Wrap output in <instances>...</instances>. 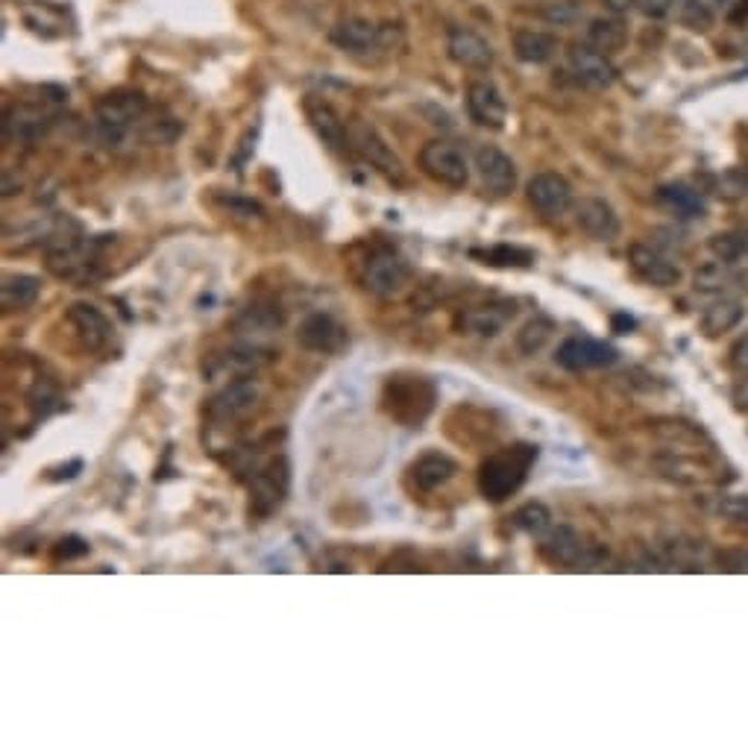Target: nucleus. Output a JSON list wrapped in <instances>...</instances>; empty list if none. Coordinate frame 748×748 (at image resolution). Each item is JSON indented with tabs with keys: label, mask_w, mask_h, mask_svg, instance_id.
<instances>
[{
	"label": "nucleus",
	"mask_w": 748,
	"mask_h": 748,
	"mask_svg": "<svg viewBox=\"0 0 748 748\" xmlns=\"http://www.w3.org/2000/svg\"><path fill=\"white\" fill-rule=\"evenodd\" d=\"M379 405L402 429H421L438 405V384L429 376L393 373L384 379Z\"/></svg>",
	"instance_id": "nucleus-1"
},
{
	"label": "nucleus",
	"mask_w": 748,
	"mask_h": 748,
	"mask_svg": "<svg viewBox=\"0 0 748 748\" xmlns=\"http://www.w3.org/2000/svg\"><path fill=\"white\" fill-rule=\"evenodd\" d=\"M538 456L540 449L534 444H511L487 456L479 467V493L487 503H505L526 484Z\"/></svg>",
	"instance_id": "nucleus-2"
},
{
	"label": "nucleus",
	"mask_w": 748,
	"mask_h": 748,
	"mask_svg": "<svg viewBox=\"0 0 748 748\" xmlns=\"http://www.w3.org/2000/svg\"><path fill=\"white\" fill-rule=\"evenodd\" d=\"M147 115V97L133 89H118L94 106V129L106 147H118Z\"/></svg>",
	"instance_id": "nucleus-3"
},
{
	"label": "nucleus",
	"mask_w": 748,
	"mask_h": 748,
	"mask_svg": "<svg viewBox=\"0 0 748 748\" xmlns=\"http://www.w3.org/2000/svg\"><path fill=\"white\" fill-rule=\"evenodd\" d=\"M411 276H414V271L405 262V256L391 250V246H376L373 253L358 267V283H361V288L367 294L379 297V300L400 297L411 285Z\"/></svg>",
	"instance_id": "nucleus-4"
},
{
	"label": "nucleus",
	"mask_w": 748,
	"mask_h": 748,
	"mask_svg": "<svg viewBox=\"0 0 748 748\" xmlns=\"http://www.w3.org/2000/svg\"><path fill=\"white\" fill-rule=\"evenodd\" d=\"M250 487V520H267L276 514L288 499L291 491V464L288 458L276 456L267 458L256 473L246 479Z\"/></svg>",
	"instance_id": "nucleus-5"
},
{
	"label": "nucleus",
	"mask_w": 748,
	"mask_h": 748,
	"mask_svg": "<svg viewBox=\"0 0 748 748\" xmlns=\"http://www.w3.org/2000/svg\"><path fill=\"white\" fill-rule=\"evenodd\" d=\"M540 555L555 566L594 569L608 552H602V549L594 546V543H587V540L575 529H569V526H557V529H549L546 534L540 538Z\"/></svg>",
	"instance_id": "nucleus-6"
},
{
	"label": "nucleus",
	"mask_w": 748,
	"mask_h": 748,
	"mask_svg": "<svg viewBox=\"0 0 748 748\" xmlns=\"http://www.w3.org/2000/svg\"><path fill=\"white\" fill-rule=\"evenodd\" d=\"M417 164H421V171L429 180H435L438 185H447V188H456V192L470 183V159H467L461 147L452 145V141H444V138H435L429 145H423Z\"/></svg>",
	"instance_id": "nucleus-7"
},
{
	"label": "nucleus",
	"mask_w": 748,
	"mask_h": 748,
	"mask_svg": "<svg viewBox=\"0 0 748 748\" xmlns=\"http://www.w3.org/2000/svg\"><path fill=\"white\" fill-rule=\"evenodd\" d=\"M262 402V388H258L256 379L250 376H241V379H232L227 388H220L209 402H206V417L215 426H229V423H238L250 417L253 411L258 408Z\"/></svg>",
	"instance_id": "nucleus-8"
},
{
	"label": "nucleus",
	"mask_w": 748,
	"mask_h": 748,
	"mask_svg": "<svg viewBox=\"0 0 748 748\" xmlns=\"http://www.w3.org/2000/svg\"><path fill=\"white\" fill-rule=\"evenodd\" d=\"M332 45L344 50L349 56H370L379 54V50H391L393 38H396V30L382 27V24H373L367 19H347L332 27L329 33Z\"/></svg>",
	"instance_id": "nucleus-9"
},
{
	"label": "nucleus",
	"mask_w": 748,
	"mask_h": 748,
	"mask_svg": "<svg viewBox=\"0 0 748 748\" xmlns=\"http://www.w3.org/2000/svg\"><path fill=\"white\" fill-rule=\"evenodd\" d=\"M347 138L349 150L361 156L370 168H376L379 174L388 176L391 183H405V168H402L400 156L393 153L388 141L376 133V127H370L365 120H353L347 127Z\"/></svg>",
	"instance_id": "nucleus-10"
},
{
	"label": "nucleus",
	"mask_w": 748,
	"mask_h": 748,
	"mask_svg": "<svg viewBox=\"0 0 748 748\" xmlns=\"http://www.w3.org/2000/svg\"><path fill=\"white\" fill-rule=\"evenodd\" d=\"M526 197H529L531 209L546 220H561L575 209L573 185L555 171H540L531 176L526 183Z\"/></svg>",
	"instance_id": "nucleus-11"
},
{
	"label": "nucleus",
	"mask_w": 748,
	"mask_h": 748,
	"mask_svg": "<svg viewBox=\"0 0 748 748\" xmlns=\"http://www.w3.org/2000/svg\"><path fill=\"white\" fill-rule=\"evenodd\" d=\"M274 361V353L258 344H235V347L215 353L203 361V376L206 379H241L262 370Z\"/></svg>",
	"instance_id": "nucleus-12"
},
{
	"label": "nucleus",
	"mask_w": 748,
	"mask_h": 748,
	"mask_svg": "<svg viewBox=\"0 0 748 748\" xmlns=\"http://www.w3.org/2000/svg\"><path fill=\"white\" fill-rule=\"evenodd\" d=\"M555 361L569 373L602 370L620 361V349L596 338H566L555 353Z\"/></svg>",
	"instance_id": "nucleus-13"
},
{
	"label": "nucleus",
	"mask_w": 748,
	"mask_h": 748,
	"mask_svg": "<svg viewBox=\"0 0 748 748\" xmlns=\"http://www.w3.org/2000/svg\"><path fill=\"white\" fill-rule=\"evenodd\" d=\"M475 171H479V180L491 194L496 197H508V194L517 192V183H520V171H517V162L511 156L499 150L493 145H482L473 156Z\"/></svg>",
	"instance_id": "nucleus-14"
},
{
	"label": "nucleus",
	"mask_w": 748,
	"mask_h": 748,
	"mask_svg": "<svg viewBox=\"0 0 748 748\" xmlns=\"http://www.w3.org/2000/svg\"><path fill=\"white\" fill-rule=\"evenodd\" d=\"M297 341H300L302 349L318 353V356H338L341 349L349 344V332L341 320H335L326 311H314L300 323Z\"/></svg>",
	"instance_id": "nucleus-15"
},
{
	"label": "nucleus",
	"mask_w": 748,
	"mask_h": 748,
	"mask_svg": "<svg viewBox=\"0 0 748 748\" xmlns=\"http://www.w3.org/2000/svg\"><path fill=\"white\" fill-rule=\"evenodd\" d=\"M631 271L643 279V283L655 285V288H676L684 279V271L676 258L657 250L655 244H634L629 253Z\"/></svg>",
	"instance_id": "nucleus-16"
},
{
	"label": "nucleus",
	"mask_w": 748,
	"mask_h": 748,
	"mask_svg": "<svg viewBox=\"0 0 748 748\" xmlns=\"http://www.w3.org/2000/svg\"><path fill=\"white\" fill-rule=\"evenodd\" d=\"M566 65H569V73L575 77V82H582L587 89H596V92L611 89L617 77H620L617 65L611 62V54H602V50H596L590 45L573 47Z\"/></svg>",
	"instance_id": "nucleus-17"
},
{
	"label": "nucleus",
	"mask_w": 748,
	"mask_h": 748,
	"mask_svg": "<svg viewBox=\"0 0 748 748\" xmlns=\"http://www.w3.org/2000/svg\"><path fill=\"white\" fill-rule=\"evenodd\" d=\"M467 112H470V120L487 129H503L508 120L505 94L491 80H473L467 85Z\"/></svg>",
	"instance_id": "nucleus-18"
},
{
	"label": "nucleus",
	"mask_w": 748,
	"mask_h": 748,
	"mask_svg": "<svg viewBox=\"0 0 748 748\" xmlns=\"http://www.w3.org/2000/svg\"><path fill=\"white\" fill-rule=\"evenodd\" d=\"M575 220H578V227H582L585 235H590L594 241H602V244L617 241L622 232L620 215L602 197H585L582 203H575Z\"/></svg>",
	"instance_id": "nucleus-19"
},
{
	"label": "nucleus",
	"mask_w": 748,
	"mask_h": 748,
	"mask_svg": "<svg viewBox=\"0 0 748 748\" xmlns=\"http://www.w3.org/2000/svg\"><path fill=\"white\" fill-rule=\"evenodd\" d=\"M447 54L458 68H467V71H487L493 65V59H496L491 42L467 27L449 30Z\"/></svg>",
	"instance_id": "nucleus-20"
},
{
	"label": "nucleus",
	"mask_w": 748,
	"mask_h": 748,
	"mask_svg": "<svg viewBox=\"0 0 748 748\" xmlns=\"http://www.w3.org/2000/svg\"><path fill=\"white\" fill-rule=\"evenodd\" d=\"M68 323L77 332V338L82 341V347L92 353H103L112 341V323L97 306L92 302H73L68 309Z\"/></svg>",
	"instance_id": "nucleus-21"
},
{
	"label": "nucleus",
	"mask_w": 748,
	"mask_h": 748,
	"mask_svg": "<svg viewBox=\"0 0 748 748\" xmlns=\"http://www.w3.org/2000/svg\"><path fill=\"white\" fill-rule=\"evenodd\" d=\"M458 473V461L449 458L447 452H423L417 461H411L408 467V484L414 491L431 493L452 482Z\"/></svg>",
	"instance_id": "nucleus-22"
},
{
	"label": "nucleus",
	"mask_w": 748,
	"mask_h": 748,
	"mask_svg": "<svg viewBox=\"0 0 748 748\" xmlns=\"http://www.w3.org/2000/svg\"><path fill=\"white\" fill-rule=\"evenodd\" d=\"M517 314L514 302H491V306H479V309H467L458 314V329H464L467 335H479V338H496L508 320Z\"/></svg>",
	"instance_id": "nucleus-23"
},
{
	"label": "nucleus",
	"mask_w": 748,
	"mask_h": 748,
	"mask_svg": "<svg viewBox=\"0 0 748 748\" xmlns=\"http://www.w3.org/2000/svg\"><path fill=\"white\" fill-rule=\"evenodd\" d=\"M657 203L681 220H702L707 215V203L702 192L684 183H667L657 188Z\"/></svg>",
	"instance_id": "nucleus-24"
},
{
	"label": "nucleus",
	"mask_w": 748,
	"mask_h": 748,
	"mask_svg": "<svg viewBox=\"0 0 748 748\" xmlns=\"http://www.w3.org/2000/svg\"><path fill=\"white\" fill-rule=\"evenodd\" d=\"M629 42V24L622 15H596L585 24V45L602 50V54H617Z\"/></svg>",
	"instance_id": "nucleus-25"
},
{
	"label": "nucleus",
	"mask_w": 748,
	"mask_h": 748,
	"mask_svg": "<svg viewBox=\"0 0 748 748\" xmlns=\"http://www.w3.org/2000/svg\"><path fill=\"white\" fill-rule=\"evenodd\" d=\"M306 115H309L311 127L318 129V136L323 138V145H326L329 150H335V153L349 150L347 127H344V120L338 118V112L332 110L329 103L309 101L306 103Z\"/></svg>",
	"instance_id": "nucleus-26"
},
{
	"label": "nucleus",
	"mask_w": 748,
	"mask_h": 748,
	"mask_svg": "<svg viewBox=\"0 0 748 748\" xmlns=\"http://www.w3.org/2000/svg\"><path fill=\"white\" fill-rule=\"evenodd\" d=\"M557 47V36L546 33V30H520L514 36V56L520 59L522 65H546L555 59Z\"/></svg>",
	"instance_id": "nucleus-27"
},
{
	"label": "nucleus",
	"mask_w": 748,
	"mask_h": 748,
	"mask_svg": "<svg viewBox=\"0 0 748 748\" xmlns=\"http://www.w3.org/2000/svg\"><path fill=\"white\" fill-rule=\"evenodd\" d=\"M746 318V306L739 300H730V297H722V300H713L707 309L702 311V332L707 338H720L730 329H737Z\"/></svg>",
	"instance_id": "nucleus-28"
},
{
	"label": "nucleus",
	"mask_w": 748,
	"mask_h": 748,
	"mask_svg": "<svg viewBox=\"0 0 748 748\" xmlns=\"http://www.w3.org/2000/svg\"><path fill=\"white\" fill-rule=\"evenodd\" d=\"M42 294V279L33 274H15L3 279L0 297H3V311H27L36 306Z\"/></svg>",
	"instance_id": "nucleus-29"
},
{
	"label": "nucleus",
	"mask_w": 748,
	"mask_h": 748,
	"mask_svg": "<svg viewBox=\"0 0 748 748\" xmlns=\"http://www.w3.org/2000/svg\"><path fill=\"white\" fill-rule=\"evenodd\" d=\"M720 10V0H678L676 15L681 27L693 30V33H707L716 24Z\"/></svg>",
	"instance_id": "nucleus-30"
},
{
	"label": "nucleus",
	"mask_w": 748,
	"mask_h": 748,
	"mask_svg": "<svg viewBox=\"0 0 748 748\" xmlns=\"http://www.w3.org/2000/svg\"><path fill=\"white\" fill-rule=\"evenodd\" d=\"M3 129H7V141H12V138H19V141H36V138L45 133V115L38 110L21 106V110L15 112H7V124H3Z\"/></svg>",
	"instance_id": "nucleus-31"
},
{
	"label": "nucleus",
	"mask_w": 748,
	"mask_h": 748,
	"mask_svg": "<svg viewBox=\"0 0 748 748\" xmlns=\"http://www.w3.org/2000/svg\"><path fill=\"white\" fill-rule=\"evenodd\" d=\"M473 258H482L487 267H531L534 265V253L526 246L514 244H496L491 250H473Z\"/></svg>",
	"instance_id": "nucleus-32"
},
{
	"label": "nucleus",
	"mask_w": 748,
	"mask_h": 748,
	"mask_svg": "<svg viewBox=\"0 0 748 748\" xmlns=\"http://www.w3.org/2000/svg\"><path fill=\"white\" fill-rule=\"evenodd\" d=\"M285 323V311L276 302H256L244 309V314L238 318V329L244 332H274Z\"/></svg>",
	"instance_id": "nucleus-33"
},
{
	"label": "nucleus",
	"mask_w": 748,
	"mask_h": 748,
	"mask_svg": "<svg viewBox=\"0 0 748 748\" xmlns=\"http://www.w3.org/2000/svg\"><path fill=\"white\" fill-rule=\"evenodd\" d=\"M514 526H517L522 534H529V538H543V534L552 529V514H549L546 505L529 503L514 514Z\"/></svg>",
	"instance_id": "nucleus-34"
},
{
	"label": "nucleus",
	"mask_w": 748,
	"mask_h": 748,
	"mask_svg": "<svg viewBox=\"0 0 748 748\" xmlns=\"http://www.w3.org/2000/svg\"><path fill=\"white\" fill-rule=\"evenodd\" d=\"M552 332H555V326H552L549 320H543V318L531 320V323H526V326H522L517 344H520L522 353L534 356V353H538V349H543V344L552 338Z\"/></svg>",
	"instance_id": "nucleus-35"
},
{
	"label": "nucleus",
	"mask_w": 748,
	"mask_h": 748,
	"mask_svg": "<svg viewBox=\"0 0 748 748\" xmlns=\"http://www.w3.org/2000/svg\"><path fill=\"white\" fill-rule=\"evenodd\" d=\"M543 19L549 24H557V27H573V24L585 19V3H578V0H557V3H549L546 10H543Z\"/></svg>",
	"instance_id": "nucleus-36"
},
{
	"label": "nucleus",
	"mask_w": 748,
	"mask_h": 748,
	"mask_svg": "<svg viewBox=\"0 0 748 748\" xmlns=\"http://www.w3.org/2000/svg\"><path fill=\"white\" fill-rule=\"evenodd\" d=\"M713 511L720 514L722 520L739 522V526H748V496H734V493H722L716 496V505Z\"/></svg>",
	"instance_id": "nucleus-37"
},
{
	"label": "nucleus",
	"mask_w": 748,
	"mask_h": 748,
	"mask_svg": "<svg viewBox=\"0 0 748 748\" xmlns=\"http://www.w3.org/2000/svg\"><path fill=\"white\" fill-rule=\"evenodd\" d=\"M89 555V543L77 534H68L54 546V557L56 561H77V557Z\"/></svg>",
	"instance_id": "nucleus-38"
},
{
	"label": "nucleus",
	"mask_w": 748,
	"mask_h": 748,
	"mask_svg": "<svg viewBox=\"0 0 748 748\" xmlns=\"http://www.w3.org/2000/svg\"><path fill=\"white\" fill-rule=\"evenodd\" d=\"M640 12L652 21H664L676 12L678 0H637Z\"/></svg>",
	"instance_id": "nucleus-39"
},
{
	"label": "nucleus",
	"mask_w": 748,
	"mask_h": 748,
	"mask_svg": "<svg viewBox=\"0 0 748 748\" xmlns=\"http://www.w3.org/2000/svg\"><path fill=\"white\" fill-rule=\"evenodd\" d=\"M730 367H734L739 376H748V335L737 338V344L730 347Z\"/></svg>",
	"instance_id": "nucleus-40"
},
{
	"label": "nucleus",
	"mask_w": 748,
	"mask_h": 748,
	"mask_svg": "<svg viewBox=\"0 0 748 748\" xmlns=\"http://www.w3.org/2000/svg\"><path fill=\"white\" fill-rule=\"evenodd\" d=\"M80 470H82V461H71L68 467L50 470V475H47V479H50V482H62V479H73V475L80 473Z\"/></svg>",
	"instance_id": "nucleus-41"
},
{
	"label": "nucleus",
	"mask_w": 748,
	"mask_h": 748,
	"mask_svg": "<svg viewBox=\"0 0 748 748\" xmlns=\"http://www.w3.org/2000/svg\"><path fill=\"white\" fill-rule=\"evenodd\" d=\"M634 326H637L634 318H625V314H617V318H613V332H617V335H629Z\"/></svg>",
	"instance_id": "nucleus-42"
}]
</instances>
